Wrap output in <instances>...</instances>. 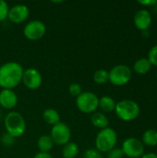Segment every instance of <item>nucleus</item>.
<instances>
[{
	"instance_id": "1",
	"label": "nucleus",
	"mask_w": 157,
	"mask_h": 158,
	"mask_svg": "<svg viewBox=\"0 0 157 158\" xmlns=\"http://www.w3.org/2000/svg\"><path fill=\"white\" fill-rule=\"evenodd\" d=\"M23 68L17 62H7L0 67V87L3 89H13L22 80Z\"/></svg>"
},
{
	"instance_id": "2",
	"label": "nucleus",
	"mask_w": 157,
	"mask_h": 158,
	"mask_svg": "<svg viewBox=\"0 0 157 158\" xmlns=\"http://www.w3.org/2000/svg\"><path fill=\"white\" fill-rule=\"evenodd\" d=\"M5 128L6 133L14 138L20 137L24 134L26 130V122L23 117L18 112H9L5 118Z\"/></svg>"
},
{
	"instance_id": "3",
	"label": "nucleus",
	"mask_w": 157,
	"mask_h": 158,
	"mask_svg": "<svg viewBox=\"0 0 157 158\" xmlns=\"http://www.w3.org/2000/svg\"><path fill=\"white\" fill-rule=\"evenodd\" d=\"M115 111L120 119L124 121H132L139 117L141 109L135 101L126 99L116 104Z\"/></svg>"
},
{
	"instance_id": "4",
	"label": "nucleus",
	"mask_w": 157,
	"mask_h": 158,
	"mask_svg": "<svg viewBox=\"0 0 157 158\" xmlns=\"http://www.w3.org/2000/svg\"><path fill=\"white\" fill-rule=\"evenodd\" d=\"M118 142L117 132L111 128L101 130L95 139V147L101 153H108L115 148Z\"/></svg>"
},
{
	"instance_id": "5",
	"label": "nucleus",
	"mask_w": 157,
	"mask_h": 158,
	"mask_svg": "<svg viewBox=\"0 0 157 158\" xmlns=\"http://www.w3.org/2000/svg\"><path fill=\"white\" fill-rule=\"evenodd\" d=\"M77 107L85 114L94 113L99 106V98L92 92H82L76 99Z\"/></svg>"
},
{
	"instance_id": "6",
	"label": "nucleus",
	"mask_w": 157,
	"mask_h": 158,
	"mask_svg": "<svg viewBox=\"0 0 157 158\" xmlns=\"http://www.w3.org/2000/svg\"><path fill=\"white\" fill-rule=\"evenodd\" d=\"M108 73L109 81L115 86H123L127 84L132 77L130 68L126 65H117L112 68Z\"/></svg>"
},
{
	"instance_id": "7",
	"label": "nucleus",
	"mask_w": 157,
	"mask_h": 158,
	"mask_svg": "<svg viewBox=\"0 0 157 158\" xmlns=\"http://www.w3.org/2000/svg\"><path fill=\"white\" fill-rule=\"evenodd\" d=\"M124 156L130 158H140L144 155V145L137 138H128L123 142L121 148Z\"/></svg>"
},
{
	"instance_id": "8",
	"label": "nucleus",
	"mask_w": 157,
	"mask_h": 158,
	"mask_svg": "<svg viewBox=\"0 0 157 158\" xmlns=\"http://www.w3.org/2000/svg\"><path fill=\"white\" fill-rule=\"evenodd\" d=\"M51 138L53 140V143L56 145H65L67 144L71 137L70 129L67 124L64 122H59L52 127L51 130Z\"/></svg>"
},
{
	"instance_id": "9",
	"label": "nucleus",
	"mask_w": 157,
	"mask_h": 158,
	"mask_svg": "<svg viewBox=\"0 0 157 158\" xmlns=\"http://www.w3.org/2000/svg\"><path fill=\"white\" fill-rule=\"evenodd\" d=\"M46 27L40 20H31L24 27L23 33L25 37L31 41H37L43 38L45 34Z\"/></svg>"
},
{
	"instance_id": "10",
	"label": "nucleus",
	"mask_w": 157,
	"mask_h": 158,
	"mask_svg": "<svg viewBox=\"0 0 157 158\" xmlns=\"http://www.w3.org/2000/svg\"><path fill=\"white\" fill-rule=\"evenodd\" d=\"M42 81H43L42 76L37 69H28L23 71L21 81H23L24 85L27 88H29L31 90L38 89L42 84Z\"/></svg>"
},
{
	"instance_id": "11",
	"label": "nucleus",
	"mask_w": 157,
	"mask_h": 158,
	"mask_svg": "<svg viewBox=\"0 0 157 158\" xmlns=\"http://www.w3.org/2000/svg\"><path fill=\"white\" fill-rule=\"evenodd\" d=\"M29 17V8L25 5H15L9 8L7 18L16 24L25 21Z\"/></svg>"
},
{
	"instance_id": "12",
	"label": "nucleus",
	"mask_w": 157,
	"mask_h": 158,
	"mask_svg": "<svg viewBox=\"0 0 157 158\" xmlns=\"http://www.w3.org/2000/svg\"><path fill=\"white\" fill-rule=\"evenodd\" d=\"M152 20H153V18H152L151 13L145 8L138 10L135 13L134 19H133L135 27L138 30H141L142 31H147L150 28L152 24Z\"/></svg>"
},
{
	"instance_id": "13",
	"label": "nucleus",
	"mask_w": 157,
	"mask_h": 158,
	"mask_svg": "<svg viewBox=\"0 0 157 158\" xmlns=\"http://www.w3.org/2000/svg\"><path fill=\"white\" fill-rule=\"evenodd\" d=\"M18 96L13 90L3 89L0 92V106L6 109H12L17 106Z\"/></svg>"
},
{
	"instance_id": "14",
	"label": "nucleus",
	"mask_w": 157,
	"mask_h": 158,
	"mask_svg": "<svg viewBox=\"0 0 157 158\" xmlns=\"http://www.w3.org/2000/svg\"><path fill=\"white\" fill-rule=\"evenodd\" d=\"M91 121L94 127L101 129V130L108 128V125H109L108 118H106V116L104 113H101V112L93 113V115L91 117Z\"/></svg>"
},
{
	"instance_id": "15",
	"label": "nucleus",
	"mask_w": 157,
	"mask_h": 158,
	"mask_svg": "<svg viewBox=\"0 0 157 158\" xmlns=\"http://www.w3.org/2000/svg\"><path fill=\"white\" fill-rule=\"evenodd\" d=\"M151 68H152V64L150 63L148 58H144V57L138 59L134 63V66H133L134 71L140 75H144V74L148 73L150 71Z\"/></svg>"
},
{
	"instance_id": "16",
	"label": "nucleus",
	"mask_w": 157,
	"mask_h": 158,
	"mask_svg": "<svg viewBox=\"0 0 157 158\" xmlns=\"http://www.w3.org/2000/svg\"><path fill=\"white\" fill-rule=\"evenodd\" d=\"M142 143L143 145H147L150 147H154L157 145V130L149 129L145 131L143 134Z\"/></svg>"
},
{
	"instance_id": "17",
	"label": "nucleus",
	"mask_w": 157,
	"mask_h": 158,
	"mask_svg": "<svg viewBox=\"0 0 157 158\" xmlns=\"http://www.w3.org/2000/svg\"><path fill=\"white\" fill-rule=\"evenodd\" d=\"M43 118L47 124L53 125V126L60 122V116L58 112L53 108L45 109L43 113Z\"/></svg>"
},
{
	"instance_id": "18",
	"label": "nucleus",
	"mask_w": 157,
	"mask_h": 158,
	"mask_svg": "<svg viewBox=\"0 0 157 158\" xmlns=\"http://www.w3.org/2000/svg\"><path fill=\"white\" fill-rule=\"evenodd\" d=\"M116 102L115 100L110 97V96H103L102 98L99 99V106L98 107L101 108L102 111L105 112V113H109V112H112L115 110L116 108Z\"/></svg>"
},
{
	"instance_id": "19",
	"label": "nucleus",
	"mask_w": 157,
	"mask_h": 158,
	"mask_svg": "<svg viewBox=\"0 0 157 158\" xmlns=\"http://www.w3.org/2000/svg\"><path fill=\"white\" fill-rule=\"evenodd\" d=\"M37 145H38L40 152L48 153L53 148L54 143L50 135H43L38 139Z\"/></svg>"
},
{
	"instance_id": "20",
	"label": "nucleus",
	"mask_w": 157,
	"mask_h": 158,
	"mask_svg": "<svg viewBox=\"0 0 157 158\" xmlns=\"http://www.w3.org/2000/svg\"><path fill=\"white\" fill-rule=\"evenodd\" d=\"M62 154L64 158H75L79 154V146L75 143L68 142L64 145Z\"/></svg>"
},
{
	"instance_id": "21",
	"label": "nucleus",
	"mask_w": 157,
	"mask_h": 158,
	"mask_svg": "<svg viewBox=\"0 0 157 158\" xmlns=\"http://www.w3.org/2000/svg\"><path fill=\"white\" fill-rule=\"evenodd\" d=\"M93 81L97 84H104L109 81V73L105 69H99L93 74Z\"/></svg>"
},
{
	"instance_id": "22",
	"label": "nucleus",
	"mask_w": 157,
	"mask_h": 158,
	"mask_svg": "<svg viewBox=\"0 0 157 158\" xmlns=\"http://www.w3.org/2000/svg\"><path fill=\"white\" fill-rule=\"evenodd\" d=\"M8 5L6 1L0 0V21H4L6 19H7L8 14Z\"/></svg>"
},
{
	"instance_id": "23",
	"label": "nucleus",
	"mask_w": 157,
	"mask_h": 158,
	"mask_svg": "<svg viewBox=\"0 0 157 158\" xmlns=\"http://www.w3.org/2000/svg\"><path fill=\"white\" fill-rule=\"evenodd\" d=\"M148 60L152 64V66L157 67V44L153 46L148 54Z\"/></svg>"
},
{
	"instance_id": "24",
	"label": "nucleus",
	"mask_w": 157,
	"mask_h": 158,
	"mask_svg": "<svg viewBox=\"0 0 157 158\" xmlns=\"http://www.w3.org/2000/svg\"><path fill=\"white\" fill-rule=\"evenodd\" d=\"M68 91H69V94L72 96H76V97H78L82 93L81 86L79 83H72V84H70L69 87H68Z\"/></svg>"
},
{
	"instance_id": "25",
	"label": "nucleus",
	"mask_w": 157,
	"mask_h": 158,
	"mask_svg": "<svg viewBox=\"0 0 157 158\" xmlns=\"http://www.w3.org/2000/svg\"><path fill=\"white\" fill-rule=\"evenodd\" d=\"M83 158H103V156L96 149H88L84 152Z\"/></svg>"
},
{
	"instance_id": "26",
	"label": "nucleus",
	"mask_w": 157,
	"mask_h": 158,
	"mask_svg": "<svg viewBox=\"0 0 157 158\" xmlns=\"http://www.w3.org/2000/svg\"><path fill=\"white\" fill-rule=\"evenodd\" d=\"M124 154L120 148H113L107 153V158H123Z\"/></svg>"
},
{
	"instance_id": "27",
	"label": "nucleus",
	"mask_w": 157,
	"mask_h": 158,
	"mask_svg": "<svg viewBox=\"0 0 157 158\" xmlns=\"http://www.w3.org/2000/svg\"><path fill=\"white\" fill-rule=\"evenodd\" d=\"M14 137L11 136L8 133H5L2 135L1 137V143L5 145V146H11L14 143Z\"/></svg>"
},
{
	"instance_id": "28",
	"label": "nucleus",
	"mask_w": 157,
	"mask_h": 158,
	"mask_svg": "<svg viewBox=\"0 0 157 158\" xmlns=\"http://www.w3.org/2000/svg\"><path fill=\"white\" fill-rule=\"evenodd\" d=\"M139 4L145 6H155L157 4L156 0H145V1H139Z\"/></svg>"
},
{
	"instance_id": "29",
	"label": "nucleus",
	"mask_w": 157,
	"mask_h": 158,
	"mask_svg": "<svg viewBox=\"0 0 157 158\" xmlns=\"http://www.w3.org/2000/svg\"><path fill=\"white\" fill-rule=\"evenodd\" d=\"M34 158H53V156L49 153H38L34 156Z\"/></svg>"
},
{
	"instance_id": "30",
	"label": "nucleus",
	"mask_w": 157,
	"mask_h": 158,
	"mask_svg": "<svg viewBox=\"0 0 157 158\" xmlns=\"http://www.w3.org/2000/svg\"><path fill=\"white\" fill-rule=\"evenodd\" d=\"M141 158H157V155L155 153H148L144 154Z\"/></svg>"
},
{
	"instance_id": "31",
	"label": "nucleus",
	"mask_w": 157,
	"mask_h": 158,
	"mask_svg": "<svg viewBox=\"0 0 157 158\" xmlns=\"http://www.w3.org/2000/svg\"><path fill=\"white\" fill-rule=\"evenodd\" d=\"M0 117H1V112H0Z\"/></svg>"
},
{
	"instance_id": "32",
	"label": "nucleus",
	"mask_w": 157,
	"mask_h": 158,
	"mask_svg": "<svg viewBox=\"0 0 157 158\" xmlns=\"http://www.w3.org/2000/svg\"><path fill=\"white\" fill-rule=\"evenodd\" d=\"M156 79H157V72H156Z\"/></svg>"
}]
</instances>
